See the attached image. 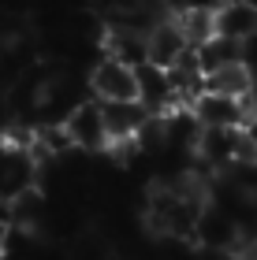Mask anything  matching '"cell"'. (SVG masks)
I'll return each instance as SVG.
<instances>
[{"label": "cell", "instance_id": "obj_16", "mask_svg": "<svg viewBox=\"0 0 257 260\" xmlns=\"http://www.w3.org/2000/svg\"><path fill=\"white\" fill-rule=\"evenodd\" d=\"M235 164L239 168H257V130L246 123L239 126V138H235Z\"/></svg>", "mask_w": 257, "mask_h": 260}, {"label": "cell", "instance_id": "obj_11", "mask_svg": "<svg viewBox=\"0 0 257 260\" xmlns=\"http://www.w3.org/2000/svg\"><path fill=\"white\" fill-rule=\"evenodd\" d=\"M257 86L253 82V71L246 60H235V63H224L216 71L205 75V89L209 93H227V97H246V93Z\"/></svg>", "mask_w": 257, "mask_h": 260}, {"label": "cell", "instance_id": "obj_3", "mask_svg": "<svg viewBox=\"0 0 257 260\" xmlns=\"http://www.w3.org/2000/svg\"><path fill=\"white\" fill-rule=\"evenodd\" d=\"M90 89L93 97L112 104V101H142V75L138 67L116 60V56H104V60L90 71Z\"/></svg>", "mask_w": 257, "mask_h": 260}, {"label": "cell", "instance_id": "obj_21", "mask_svg": "<svg viewBox=\"0 0 257 260\" xmlns=\"http://www.w3.org/2000/svg\"><path fill=\"white\" fill-rule=\"evenodd\" d=\"M242 253H246L250 260H257V238H253V242H250V245H246V249H242Z\"/></svg>", "mask_w": 257, "mask_h": 260}, {"label": "cell", "instance_id": "obj_7", "mask_svg": "<svg viewBox=\"0 0 257 260\" xmlns=\"http://www.w3.org/2000/svg\"><path fill=\"white\" fill-rule=\"evenodd\" d=\"M101 49H104V56H116V60H123L131 67L149 63V38L134 22H108L101 34Z\"/></svg>", "mask_w": 257, "mask_h": 260}, {"label": "cell", "instance_id": "obj_18", "mask_svg": "<svg viewBox=\"0 0 257 260\" xmlns=\"http://www.w3.org/2000/svg\"><path fill=\"white\" fill-rule=\"evenodd\" d=\"M8 238H11V227H8V219H0V260L8 256Z\"/></svg>", "mask_w": 257, "mask_h": 260}, {"label": "cell", "instance_id": "obj_13", "mask_svg": "<svg viewBox=\"0 0 257 260\" xmlns=\"http://www.w3.org/2000/svg\"><path fill=\"white\" fill-rule=\"evenodd\" d=\"M197 63H202V71L209 75V71H216V67H224V63H235L242 60V41L235 38H224V34H216L213 41H205V45H197Z\"/></svg>", "mask_w": 257, "mask_h": 260}, {"label": "cell", "instance_id": "obj_19", "mask_svg": "<svg viewBox=\"0 0 257 260\" xmlns=\"http://www.w3.org/2000/svg\"><path fill=\"white\" fill-rule=\"evenodd\" d=\"M246 108H250V123H257V86L246 93Z\"/></svg>", "mask_w": 257, "mask_h": 260}, {"label": "cell", "instance_id": "obj_15", "mask_svg": "<svg viewBox=\"0 0 257 260\" xmlns=\"http://www.w3.org/2000/svg\"><path fill=\"white\" fill-rule=\"evenodd\" d=\"M93 11L97 15H104L108 22H127L131 15H138V11H146L149 0H90Z\"/></svg>", "mask_w": 257, "mask_h": 260}, {"label": "cell", "instance_id": "obj_8", "mask_svg": "<svg viewBox=\"0 0 257 260\" xmlns=\"http://www.w3.org/2000/svg\"><path fill=\"white\" fill-rule=\"evenodd\" d=\"M146 38H149V63L153 67H172L179 56L190 49V41H186V34L179 26V19H153L146 26Z\"/></svg>", "mask_w": 257, "mask_h": 260}, {"label": "cell", "instance_id": "obj_9", "mask_svg": "<svg viewBox=\"0 0 257 260\" xmlns=\"http://www.w3.org/2000/svg\"><path fill=\"white\" fill-rule=\"evenodd\" d=\"M235 138L239 126H202L190 141V152L209 168H224V164H235Z\"/></svg>", "mask_w": 257, "mask_h": 260}, {"label": "cell", "instance_id": "obj_14", "mask_svg": "<svg viewBox=\"0 0 257 260\" xmlns=\"http://www.w3.org/2000/svg\"><path fill=\"white\" fill-rule=\"evenodd\" d=\"M11 205V223H19V227H34V223L41 219V208H45V197L38 186H30V190H22L8 201Z\"/></svg>", "mask_w": 257, "mask_h": 260}, {"label": "cell", "instance_id": "obj_10", "mask_svg": "<svg viewBox=\"0 0 257 260\" xmlns=\"http://www.w3.org/2000/svg\"><path fill=\"white\" fill-rule=\"evenodd\" d=\"M216 34L250 41L257 34V0H224L216 4Z\"/></svg>", "mask_w": 257, "mask_h": 260}, {"label": "cell", "instance_id": "obj_20", "mask_svg": "<svg viewBox=\"0 0 257 260\" xmlns=\"http://www.w3.org/2000/svg\"><path fill=\"white\" fill-rule=\"evenodd\" d=\"M160 4H164L168 11H183V8H190L194 0H160Z\"/></svg>", "mask_w": 257, "mask_h": 260}, {"label": "cell", "instance_id": "obj_6", "mask_svg": "<svg viewBox=\"0 0 257 260\" xmlns=\"http://www.w3.org/2000/svg\"><path fill=\"white\" fill-rule=\"evenodd\" d=\"M190 245H197V249H205V253H235L239 249V223H231L224 212L209 201L202 219H197V227H194Z\"/></svg>", "mask_w": 257, "mask_h": 260}, {"label": "cell", "instance_id": "obj_2", "mask_svg": "<svg viewBox=\"0 0 257 260\" xmlns=\"http://www.w3.org/2000/svg\"><path fill=\"white\" fill-rule=\"evenodd\" d=\"M38 175V152H34V134L22 130V138L0 134V201H11L15 193L30 190Z\"/></svg>", "mask_w": 257, "mask_h": 260}, {"label": "cell", "instance_id": "obj_17", "mask_svg": "<svg viewBox=\"0 0 257 260\" xmlns=\"http://www.w3.org/2000/svg\"><path fill=\"white\" fill-rule=\"evenodd\" d=\"M71 260H108V245H104L97 234H86V238H78Z\"/></svg>", "mask_w": 257, "mask_h": 260}, {"label": "cell", "instance_id": "obj_1", "mask_svg": "<svg viewBox=\"0 0 257 260\" xmlns=\"http://www.w3.org/2000/svg\"><path fill=\"white\" fill-rule=\"evenodd\" d=\"M213 201L209 182L194 171H183L168 182H153L146 197V231L157 238H179L194 242V227L202 219L205 205Z\"/></svg>", "mask_w": 257, "mask_h": 260}, {"label": "cell", "instance_id": "obj_5", "mask_svg": "<svg viewBox=\"0 0 257 260\" xmlns=\"http://www.w3.org/2000/svg\"><path fill=\"white\" fill-rule=\"evenodd\" d=\"M194 115L202 126H246L250 123V108L246 97H227V93H197L194 97Z\"/></svg>", "mask_w": 257, "mask_h": 260}, {"label": "cell", "instance_id": "obj_4", "mask_svg": "<svg viewBox=\"0 0 257 260\" xmlns=\"http://www.w3.org/2000/svg\"><path fill=\"white\" fill-rule=\"evenodd\" d=\"M67 134H71V141L78 149H108V119H104V101H82L75 104L71 112H67Z\"/></svg>", "mask_w": 257, "mask_h": 260}, {"label": "cell", "instance_id": "obj_12", "mask_svg": "<svg viewBox=\"0 0 257 260\" xmlns=\"http://www.w3.org/2000/svg\"><path fill=\"white\" fill-rule=\"evenodd\" d=\"M175 19H179V26L186 34V41H190V49H197V45L213 41L216 38V8L209 4H190L183 11H172Z\"/></svg>", "mask_w": 257, "mask_h": 260}, {"label": "cell", "instance_id": "obj_22", "mask_svg": "<svg viewBox=\"0 0 257 260\" xmlns=\"http://www.w3.org/2000/svg\"><path fill=\"white\" fill-rule=\"evenodd\" d=\"M227 260H250L246 253H227Z\"/></svg>", "mask_w": 257, "mask_h": 260}]
</instances>
